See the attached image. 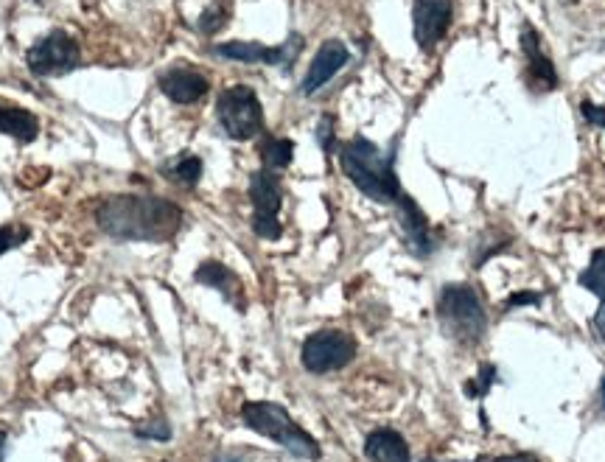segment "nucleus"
Here are the masks:
<instances>
[{"label":"nucleus","mask_w":605,"mask_h":462,"mask_svg":"<svg viewBox=\"0 0 605 462\" xmlns=\"http://www.w3.org/2000/svg\"><path fill=\"white\" fill-rule=\"evenodd\" d=\"M160 90H163V96L171 98L174 104H194L199 98L208 93V79L199 73V70H188V68H174L166 70L160 79Z\"/></svg>","instance_id":"nucleus-13"},{"label":"nucleus","mask_w":605,"mask_h":462,"mask_svg":"<svg viewBox=\"0 0 605 462\" xmlns=\"http://www.w3.org/2000/svg\"><path fill=\"white\" fill-rule=\"evenodd\" d=\"M496 462H538L530 454H507V457H499Z\"/></svg>","instance_id":"nucleus-28"},{"label":"nucleus","mask_w":605,"mask_h":462,"mask_svg":"<svg viewBox=\"0 0 605 462\" xmlns=\"http://www.w3.org/2000/svg\"><path fill=\"white\" fill-rule=\"evenodd\" d=\"M295 157V143L289 138H267L264 146H261V160H264V168L269 171H281L292 163Z\"/></svg>","instance_id":"nucleus-18"},{"label":"nucleus","mask_w":605,"mask_h":462,"mask_svg":"<svg viewBox=\"0 0 605 462\" xmlns=\"http://www.w3.org/2000/svg\"><path fill=\"white\" fill-rule=\"evenodd\" d=\"M521 48L527 56V79L535 84V90H541V93L552 90L558 84V76H555V68H552L549 56L544 54L533 26H524V31H521Z\"/></svg>","instance_id":"nucleus-14"},{"label":"nucleus","mask_w":605,"mask_h":462,"mask_svg":"<svg viewBox=\"0 0 605 462\" xmlns=\"http://www.w3.org/2000/svg\"><path fill=\"white\" fill-rule=\"evenodd\" d=\"M250 199H253V230L261 238H281L283 227L278 213H281L283 191L281 180L275 177V171L261 168L250 177Z\"/></svg>","instance_id":"nucleus-8"},{"label":"nucleus","mask_w":605,"mask_h":462,"mask_svg":"<svg viewBox=\"0 0 605 462\" xmlns=\"http://www.w3.org/2000/svg\"><path fill=\"white\" fill-rule=\"evenodd\" d=\"M194 278H197L199 283H205V286L219 289V292L225 294L230 303L241 306V297H244V292H241V283L225 264H219V261H205V264L197 269V275H194Z\"/></svg>","instance_id":"nucleus-17"},{"label":"nucleus","mask_w":605,"mask_h":462,"mask_svg":"<svg viewBox=\"0 0 605 462\" xmlns=\"http://www.w3.org/2000/svg\"><path fill=\"white\" fill-rule=\"evenodd\" d=\"M138 437H152V440H169L171 429L169 423L163 418H157L155 423H149V426H141L138 429Z\"/></svg>","instance_id":"nucleus-24"},{"label":"nucleus","mask_w":605,"mask_h":462,"mask_svg":"<svg viewBox=\"0 0 605 462\" xmlns=\"http://www.w3.org/2000/svg\"><path fill=\"white\" fill-rule=\"evenodd\" d=\"M423 462H432V460H423Z\"/></svg>","instance_id":"nucleus-32"},{"label":"nucleus","mask_w":605,"mask_h":462,"mask_svg":"<svg viewBox=\"0 0 605 462\" xmlns=\"http://www.w3.org/2000/svg\"><path fill=\"white\" fill-rule=\"evenodd\" d=\"M26 62H29V70L34 76L51 79V76H62V73H71V70L79 68L82 48L68 31L54 28L48 37H43L37 45H31Z\"/></svg>","instance_id":"nucleus-6"},{"label":"nucleus","mask_w":605,"mask_h":462,"mask_svg":"<svg viewBox=\"0 0 605 462\" xmlns=\"http://www.w3.org/2000/svg\"><path fill=\"white\" fill-rule=\"evenodd\" d=\"M603 404H605V378H603Z\"/></svg>","instance_id":"nucleus-30"},{"label":"nucleus","mask_w":605,"mask_h":462,"mask_svg":"<svg viewBox=\"0 0 605 462\" xmlns=\"http://www.w3.org/2000/svg\"><path fill=\"white\" fill-rule=\"evenodd\" d=\"M6 443H9V437L0 432V462H3V457H6Z\"/></svg>","instance_id":"nucleus-29"},{"label":"nucleus","mask_w":605,"mask_h":462,"mask_svg":"<svg viewBox=\"0 0 605 462\" xmlns=\"http://www.w3.org/2000/svg\"><path fill=\"white\" fill-rule=\"evenodd\" d=\"M29 238V227L26 224H3L0 227V255L20 247Z\"/></svg>","instance_id":"nucleus-21"},{"label":"nucleus","mask_w":605,"mask_h":462,"mask_svg":"<svg viewBox=\"0 0 605 462\" xmlns=\"http://www.w3.org/2000/svg\"><path fill=\"white\" fill-rule=\"evenodd\" d=\"M356 356V339L345 331H317L303 342V367L309 373H331V370H342L345 364L353 362Z\"/></svg>","instance_id":"nucleus-7"},{"label":"nucleus","mask_w":605,"mask_h":462,"mask_svg":"<svg viewBox=\"0 0 605 462\" xmlns=\"http://www.w3.org/2000/svg\"><path fill=\"white\" fill-rule=\"evenodd\" d=\"M493 381H496V367H493V364H482L477 381L468 384V395H485Z\"/></svg>","instance_id":"nucleus-22"},{"label":"nucleus","mask_w":605,"mask_h":462,"mask_svg":"<svg viewBox=\"0 0 605 462\" xmlns=\"http://www.w3.org/2000/svg\"><path fill=\"white\" fill-rule=\"evenodd\" d=\"M99 227L121 241H169L183 224V210L160 196H110L101 202Z\"/></svg>","instance_id":"nucleus-1"},{"label":"nucleus","mask_w":605,"mask_h":462,"mask_svg":"<svg viewBox=\"0 0 605 462\" xmlns=\"http://www.w3.org/2000/svg\"><path fill=\"white\" fill-rule=\"evenodd\" d=\"M317 140H320L323 152H334L337 138H334V118H331V115H323V121L317 126Z\"/></svg>","instance_id":"nucleus-23"},{"label":"nucleus","mask_w":605,"mask_h":462,"mask_svg":"<svg viewBox=\"0 0 605 462\" xmlns=\"http://www.w3.org/2000/svg\"><path fill=\"white\" fill-rule=\"evenodd\" d=\"M395 208H398V222H401V230H404V238H407V247L418 258H426L432 252V236H429V222H426L423 210L407 194L395 199Z\"/></svg>","instance_id":"nucleus-12"},{"label":"nucleus","mask_w":605,"mask_h":462,"mask_svg":"<svg viewBox=\"0 0 605 462\" xmlns=\"http://www.w3.org/2000/svg\"><path fill=\"white\" fill-rule=\"evenodd\" d=\"M440 320L446 325L454 339L460 342H479L485 328H488V317H485V308L479 303L477 292L471 286H446L440 294Z\"/></svg>","instance_id":"nucleus-4"},{"label":"nucleus","mask_w":605,"mask_h":462,"mask_svg":"<svg viewBox=\"0 0 605 462\" xmlns=\"http://www.w3.org/2000/svg\"><path fill=\"white\" fill-rule=\"evenodd\" d=\"M412 26H415V42L423 51H432L451 26V3L449 0H412Z\"/></svg>","instance_id":"nucleus-10"},{"label":"nucleus","mask_w":605,"mask_h":462,"mask_svg":"<svg viewBox=\"0 0 605 462\" xmlns=\"http://www.w3.org/2000/svg\"><path fill=\"white\" fill-rule=\"evenodd\" d=\"M580 286H586L589 292H594L605 303V250L594 252L591 266L580 275Z\"/></svg>","instance_id":"nucleus-19"},{"label":"nucleus","mask_w":605,"mask_h":462,"mask_svg":"<svg viewBox=\"0 0 605 462\" xmlns=\"http://www.w3.org/2000/svg\"><path fill=\"white\" fill-rule=\"evenodd\" d=\"M580 112H583V118L594 126H603L605 129V107H597V104H591V101H583L580 104Z\"/></svg>","instance_id":"nucleus-25"},{"label":"nucleus","mask_w":605,"mask_h":462,"mask_svg":"<svg viewBox=\"0 0 605 462\" xmlns=\"http://www.w3.org/2000/svg\"><path fill=\"white\" fill-rule=\"evenodd\" d=\"M225 462H239V460H225Z\"/></svg>","instance_id":"nucleus-31"},{"label":"nucleus","mask_w":605,"mask_h":462,"mask_svg":"<svg viewBox=\"0 0 605 462\" xmlns=\"http://www.w3.org/2000/svg\"><path fill=\"white\" fill-rule=\"evenodd\" d=\"M339 163L345 177L376 202H395L401 196V182L395 177L393 152L384 154L367 138H353L342 146Z\"/></svg>","instance_id":"nucleus-2"},{"label":"nucleus","mask_w":605,"mask_h":462,"mask_svg":"<svg viewBox=\"0 0 605 462\" xmlns=\"http://www.w3.org/2000/svg\"><path fill=\"white\" fill-rule=\"evenodd\" d=\"M241 418H244V423L253 432L275 440L278 446H283L289 454H295L300 460H320V454H323L320 443L306 429H300L281 404L250 401V404L241 406Z\"/></svg>","instance_id":"nucleus-3"},{"label":"nucleus","mask_w":605,"mask_h":462,"mask_svg":"<svg viewBox=\"0 0 605 462\" xmlns=\"http://www.w3.org/2000/svg\"><path fill=\"white\" fill-rule=\"evenodd\" d=\"M0 132L20 140V143H31L40 135V121H37L34 112L0 101Z\"/></svg>","instance_id":"nucleus-16"},{"label":"nucleus","mask_w":605,"mask_h":462,"mask_svg":"<svg viewBox=\"0 0 605 462\" xmlns=\"http://www.w3.org/2000/svg\"><path fill=\"white\" fill-rule=\"evenodd\" d=\"M541 300V294L538 292H521L513 294L510 300H507V306H530V303H538Z\"/></svg>","instance_id":"nucleus-26"},{"label":"nucleus","mask_w":605,"mask_h":462,"mask_svg":"<svg viewBox=\"0 0 605 462\" xmlns=\"http://www.w3.org/2000/svg\"><path fill=\"white\" fill-rule=\"evenodd\" d=\"M594 328H597V334H600V339L605 342V303L600 306V311H597V317H594Z\"/></svg>","instance_id":"nucleus-27"},{"label":"nucleus","mask_w":605,"mask_h":462,"mask_svg":"<svg viewBox=\"0 0 605 462\" xmlns=\"http://www.w3.org/2000/svg\"><path fill=\"white\" fill-rule=\"evenodd\" d=\"M303 48V37L292 34L281 45H261V42H222L213 48V54L233 59V62H247V65H292Z\"/></svg>","instance_id":"nucleus-9"},{"label":"nucleus","mask_w":605,"mask_h":462,"mask_svg":"<svg viewBox=\"0 0 605 462\" xmlns=\"http://www.w3.org/2000/svg\"><path fill=\"white\" fill-rule=\"evenodd\" d=\"M216 118L233 140H250L264 129V107L247 84L227 87L216 101Z\"/></svg>","instance_id":"nucleus-5"},{"label":"nucleus","mask_w":605,"mask_h":462,"mask_svg":"<svg viewBox=\"0 0 605 462\" xmlns=\"http://www.w3.org/2000/svg\"><path fill=\"white\" fill-rule=\"evenodd\" d=\"M348 62H351V51H348L345 42L325 40L323 45H320V51H317L314 59H311L309 73H306V79H303V87H300V90H303L306 96L317 93V90L331 82V79H334Z\"/></svg>","instance_id":"nucleus-11"},{"label":"nucleus","mask_w":605,"mask_h":462,"mask_svg":"<svg viewBox=\"0 0 605 462\" xmlns=\"http://www.w3.org/2000/svg\"><path fill=\"white\" fill-rule=\"evenodd\" d=\"M169 177H174L177 182H183V185H197L199 177H202V160L199 157H180L174 166L169 168Z\"/></svg>","instance_id":"nucleus-20"},{"label":"nucleus","mask_w":605,"mask_h":462,"mask_svg":"<svg viewBox=\"0 0 605 462\" xmlns=\"http://www.w3.org/2000/svg\"><path fill=\"white\" fill-rule=\"evenodd\" d=\"M365 454L373 462H409L407 440L395 429H376L367 434Z\"/></svg>","instance_id":"nucleus-15"}]
</instances>
